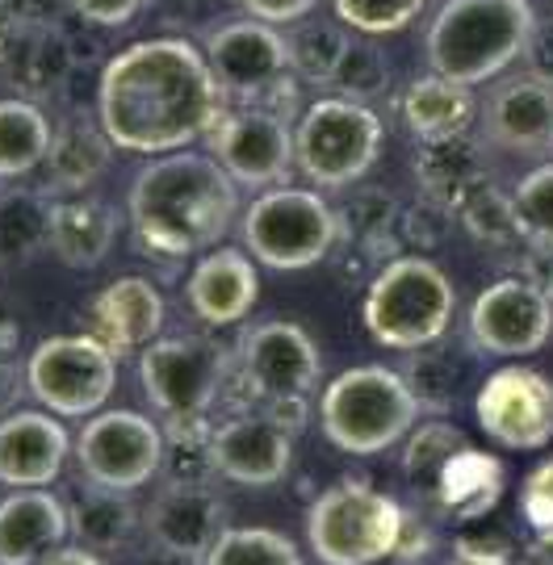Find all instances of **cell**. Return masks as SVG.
I'll list each match as a JSON object with an SVG mask.
<instances>
[{
  "label": "cell",
  "instance_id": "cell-1",
  "mask_svg": "<svg viewBox=\"0 0 553 565\" xmlns=\"http://www.w3.org/2000/svg\"><path fill=\"white\" fill-rule=\"evenodd\" d=\"M223 93L189 39H147L105 63L97 118L123 151L168 156L210 135L223 118Z\"/></svg>",
  "mask_w": 553,
  "mask_h": 565
},
{
  "label": "cell",
  "instance_id": "cell-2",
  "mask_svg": "<svg viewBox=\"0 0 553 565\" xmlns=\"http://www.w3.org/2000/svg\"><path fill=\"white\" fill-rule=\"evenodd\" d=\"M240 184L214 156L168 151L151 160L130 184V231L147 256L181 260L223 239L235 223Z\"/></svg>",
  "mask_w": 553,
  "mask_h": 565
},
{
  "label": "cell",
  "instance_id": "cell-3",
  "mask_svg": "<svg viewBox=\"0 0 553 565\" xmlns=\"http://www.w3.org/2000/svg\"><path fill=\"white\" fill-rule=\"evenodd\" d=\"M536 42L529 0H445L428 25V67L457 84L499 81Z\"/></svg>",
  "mask_w": 553,
  "mask_h": 565
},
{
  "label": "cell",
  "instance_id": "cell-4",
  "mask_svg": "<svg viewBox=\"0 0 553 565\" xmlns=\"http://www.w3.org/2000/svg\"><path fill=\"white\" fill-rule=\"evenodd\" d=\"M424 403L411 382L390 364H357L328 382L319 398V427L331 445L352 457L386 452L407 440Z\"/></svg>",
  "mask_w": 553,
  "mask_h": 565
},
{
  "label": "cell",
  "instance_id": "cell-5",
  "mask_svg": "<svg viewBox=\"0 0 553 565\" xmlns=\"http://www.w3.org/2000/svg\"><path fill=\"white\" fill-rule=\"evenodd\" d=\"M457 315V289L445 268L428 256H394L386 260L365 289L361 323L369 340L394 352L432 348L449 335Z\"/></svg>",
  "mask_w": 553,
  "mask_h": 565
},
{
  "label": "cell",
  "instance_id": "cell-6",
  "mask_svg": "<svg viewBox=\"0 0 553 565\" xmlns=\"http://www.w3.org/2000/svg\"><path fill=\"white\" fill-rule=\"evenodd\" d=\"M235 377L252 411H268L286 427L307 424V403L323 377V356L298 323L268 319L244 331L235 352Z\"/></svg>",
  "mask_w": 553,
  "mask_h": 565
},
{
  "label": "cell",
  "instance_id": "cell-7",
  "mask_svg": "<svg viewBox=\"0 0 553 565\" xmlns=\"http://www.w3.org/2000/svg\"><path fill=\"white\" fill-rule=\"evenodd\" d=\"M407 507L369 482L328 486L307 511V541L319 565L390 562L407 532Z\"/></svg>",
  "mask_w": 553,
  "mask_h": 565
},
{
  "label": "cell",
  "instance_id": "cell-8",
  "mask_svg": "<svg viewBox=\"0 0 553 565\" xmlns=\"http://www.w3.org/2000/svg\"><path fill=\"white\" fill-rule=\"evenodd\" d=\"M386 126L377 109L349 97L310 102L294 121V168L319 189H352L382 156Z\"/></svg>",
  "mask_w": 553,
  "mask_h": 565
},
{
  "label": "cell",
  "instance_id": "cell-9",
  "mask_svg": "<svg viewBox=\"0 0 553 565\" xmlns=\"http://www.w3.org/2000/svg\"><path fill=\"white\" fill-rule=\"evenodd\" d=\"M244 243L252 260L273 273H302L328 260L340 243V214L315 189H265L244 214Z\"/></svg>",
  "mask_w": 553,
  "mask_h": 565
},
{
  "label": "cell",
  "instance_id": "cell-10",
  "mask_svg": "<svg viewBox=\"0 0 553 565\" xmlns=\"http://www.w3.org/2000/svg\"><path fill=\"white\" fill-rule=\"evenodd\" d=\"M231 373V356L210 340H156L139 356L147 403L164 419V431L205 427Z\"/></svg>",
  "mask_w": 553,
  "mask_h": 565
},
{
  "label": "cell",
  "instance_id": "cell-11",
  "mask_svg": "<svg viewBox=\"0 0 553 565\" xmlns=\"http://www.w3.org/2000/svg\"><path fill=\"white\" fill-rule=\"evenodd\" d=\"M114 385L118 356L97 335H51L25 361V390L51 415H93L114 394Z\"/></svg>",
  "mask_w": 553,
  "mask_h": 565
},
{
  "label": "cell",
  "instance_id": "cell-12",
  "mask_svg": "<svg viewBox=\"0 0 553 565\" xmlns=\"http://www.w3.org/2000/svg\"><path fill=\"white\" fill-rule=\"evenodd\" d=\"M205 63L214 72L223 102L252 105V109H260L294 76L286 34H277V25L260 18H235L214 25L205 34Z\"/></svg>",
  "mask_w": 553,
  "mask_h": 565
},
{
  "label": "cell",
  "instance_id": "cell-13",
  "mask_svg": "<svg viewBox=\"0 0 553 565\" xmlns=\"http://www.w3.org/2000/svg\"><path fill=\"white\" fill-rule=\"evenodd\" d=\"M466 335L487 356H533L553 335V294L529 277H503L470 302Z\"/></svg>",
  "mask_w": 553,
  "mask_h": 565
},
{
  "label": "cell",
  "instance_id": "cell-14",
  "mask_svg": "<svg viewBox=\"0 0 553 565\" xmlns=\"http://www.w3.org/2000/svg\"><path fill=\"white\" fill-rule=\"evenodd\" d=\"M76 457L88 482L109 490H139L164 465V427H156L139 411H102L84 424Z\"/></svg>",
  "mask_w": 553,
  "mask_h": 565
},
{
  "label": "cell",
  "instance_id": "cell-15",
  "mask_svg": "<svg viewBox=\"0 0 553 565\" xmlns=\"http://www.w3.org/2000/svg\"><path fill=\"white\" fill-rule=\"evenodd\" d=\"M474 419L499 448L536 452L553 440V382L529 364L494 369L478 385Z\"/></svg>",
  "mask_w": 553,
  "mask_h": 565
},
{
  "label": "cell",
  "instance_id": "cell-16",
  "mask_svg": "<svg viewBox=\"0 0 553 565\" xmlns=\"http://www.w3.org/2000/svg\"><path fill=\"white\" fill-rule=\"evenodd\" d=\"M210 156L240 189H273L294 172V121L268 109L235 105L210 126Z\"/></svg>",
  "mask_w": 553,
  "mask_h": 565
},
{
  "label": "cell",
  "instance_id": "cell-17",
  "mask_svg": "<svg viewBox=\"0 0 553 565\" xmlns=\"http://www.w3.org/2000/svg\"><path fill=\"white\" fill-rule=\"evenodd\" d=\"M219 478L240 486H273L281 482L294 465V427L273 419L268 411L244 406L210 431Z\"/></svg>",
  "mask_w": 553,
  "mask_h": 565
},
{
  "label": "cell",
  "instance_id": "cell-18",
  "mask_svg": "<svg viewBox=\"0 0 553 565\" xmlns=\"http://www.w3.org/2000/svg\"><path fill=\"white\" fill-rule=\"evenodd\" d=\"M482 139L515 156H553V76H512L482 102Z\"/></svg>",
  "mask_w": 553,
  "mask_h": 565
},
{
  "label": "cell",
  "instance_id": "cell-19",
  "mask_svg": "<svg viewBox=\"0 0 553 565\" xmlns=\"http://www.w3.org/2000/svg\"><path fill=\"white\" fill-rule=\"evenodd\" d=\"M147 536L156 545L181 548L189 557H202L214 548V541L226 532V503L223 494L210 486H181L164 482L143 515Z\"/></svg>",
  "mask_w": 553,
  "mask_h": 565
},
{
  "label": "cell",
  "instance_id": "cell-20",
  "mask_svg": "<svg viewBox=\"0 0 553 565\" xmlns=\"http://www.w3.org/2000/svg\"><path fill=\"white\" fill-rule=\"evenodd\" d=\"M260 298V277L256 264L240 247H214L193 264L184 302L205 327H231L247 319V310Z\"/></svg>",
  "mask_w": 553,
  "mask_h": 565
},
{
  "label": "cell",
  "instance_id": "cell-21",
  "mask_svg": "<svg viewBox=\"0 0 553 565\" xmlns=\"http://www.w3.org/2000/svg\"><path fill=\"white\" fill-rule=\"evenodd\" d=\"M67 431L55 415L42 411H13L0 419V482L25 490V486H51L67 461Z\"/></svg>",
  "mask_w": 553,
  "mask_h": 565
},
{
  "label": "cell",
  "instance_id": "cell-22",
  "mask_svg": "<svg viewBox=\"0 0 553 565\" xmlns=\"http://www.w3.org/2000/svg\"><path fill=\"white\" fill-rule=\"evenodd\" d=\"M67 507L46 486H25L0 499V565H39L67 541Z\"/></svg>",
  "mask_w": 553,
  "mask_h": 565
},
{
  "label": "cell",
  "instance_id": "cell-23",
  "mask_svg": "<svg viewBox=\"0 0 553 565\" xmlns=\"http://www.w3.org/2000/svg\"><path fill=\"white\" fill-rule=\"evenodd\" d=\"M93 323H97L93 335L114 356H130L135 348L156 343V335L164 331V294L147 277H118L97 294Z\"/></svg>",
  "mask_w": 553,
  "mask_h": 565
},
{
  "label": "cell",
  "instance_id": "cell-24",
  "mask_svg": "<svg viewBox=\"0 0 553 565\" xmlns=\"http://www.w3.org/2000/svg\"><path fill=\"white\" fill-rule=\"evenodd\" d=\"M72 76V42L60 25H21L0 55V81L21 102H51Z\"/></svg>",
  "mask_w": 553,
  "mask_h": 565
},
{
  "label": "cell",
  "instance_id": "cell-25",
  "mask_svg": "<svg viewBox=\"0 0 553 565\" xmlns=\"http://www.w3.org/2000/svg\"><path fill=\"white\" fill-rule=\"evenodd\" d=\"M508 490V473L494 452H478V448H457L445 469L432 482V499L440 507V515L453 524H474L482 515H491L494 503Z\"/></svg>",
  "mask_w": 553,
  "mask_h": 565
},
{
  "label": "cell",
  "instance_id": "cell-26",
  "mask_svg": "<svg viewBox=\"0 0 553 565\" xmlns=\"http://www.w3.org/2000/svg\"><path fill=\"white\" fill-rule=\"evenodd\" d=\"M109 151H114V142H109L97 114H88V109L63 114L60 126L51 130V147L42 160L46 163V184L55 193H84L109 168Z\"/></svg>",
  "mask_w": 553,
  "mask_h": 565
},
{
  "label": "cell",
  "instance_id": "cell-27",
  "mask_svg": "<svg viewBox=\"0 0 553 565\" xmlns=\"http://www.w3.org/2000/svg\"><path fill=\"white\" fill-rule=\"evenodd\" d=\"M415 177L424 184L436 205H445L453 214H461L474 198L487 193V168H482V151L470 142V135H457L445 142H419L415 156Z\"/></svg>",
  "mask_w": 553,
  "mask_h": 565
},
{
  "label": "cell",
  "instance_id": "cell-28",
  "mask_svg": "<svg viewBox=\"0 0 553 565\" xmlns=\"http://www.w3.org/2000/svg\"><path fill=\"white\" fill-rule=\"evenodd\" d=\"M398 114L419 142H445L457 135H470V121L478 118V102H474L470 84L445 81L432 72L403 93Z\"/></svg>",
  "mask_w": 553,
  "mask_h": 565
},
{
  "label": "cell",
  "instance_id": "cell-29",
  "mask_svg": "<svg viewBox=\"0 0 553 565\" xmlns=\"http://www.w3.org/2000/svg\"><path fill=\"white\" fill-rule=\"evenodd\" d=\"M118 235V214L93 198H63L51 205V239L46 247L67 268H93L105 260Z\"/></svg>",
  "mask_w": 553,
  "mask_h": 565
},
{
  "label": "cell",
  "instance_id": "cell-30",
  "mask_svg": "<svg viewBox=\"0 0 553 565\" xmlns=\"http://www.w3.org/2000/svg\"><path fill=\"white\" fill-rule=\"evenodd\" d=\"M67 520H72V536L93 553H123L143 524L126 490H109L97 482H88L76 494V503L67 507Z\"/></svg>",
  "mask_w": 553,
  "mask_h": 565
},
{
  "label": "cell",
  "instance_id": "cell-31",
  "mask_svg": "<svg viewBox=\"0 0 553 565\" xmlns=\"http://www.w3.org/2000/svg\"><path fill=\"white\" fill-rule=\"evenodd\" d=\"M51 130L55 126L46 121L39 102H21V97L0 102V181L25 177L46 160Z\"/></svg>",
  "mask_w": 553,
  "mask_h": 565
},
{
  "label": "cell",
  "instance_id": "cell-32",
  "mask_svg": "<svg viewBox=\"0 0 553 565\" xmlns=\"http://www.w3.org/2000/svg\"><path fill=\"white\" fill-rule=\"evenodd\" d=\"M51 239V205L30 189L0 193V268L25 264Z\"/></svg>",
  "mask_w": 553,
  "mask_h": 565
},
{
  "label": "cell",
  "instance_id": "cell-33",
  "mask_svg": "<svg viewBox=\"0 0 553 565\" xmlns=\"http://www.w3.org/2000/svg\"><path fill=\"white\" fill-rule=\"evenodd\" d=\"M349 25H336V21H310L302 25L289 42V72L302 84H319V88H331L336 84V72L344 63V51H349L352 34H344Z\"/></svg>",
  "mask_w": 553,
  "mask_h": 565
},
{
  "label": "cell",
  "instance_id": "cell-34",
  "mask_svg": "<svg viewBox=\"0 0 553 565\" xmlns=\"http://www.w3.org/2000/svg\"><path fill=\"white\" fill-rule=\"evenodd\" d=\"M205 565H307L302 548L277 527H226L205 553Z\"/></svg>",
  "mask_w": 553,
  "mask_h": 565
},
{
  "label": "cell",
  "instance_id": "cell-35",
  "mask_svg": "<svg viewBox=\"0 0 553 565\" xmlns=\"http://www.w3.org/2000/svg\"><path fill=\"white\" fill-rule=\"evenodd\" d=\"M512 218L533 252H553V160L524 172L512 189Z\"/></svg>",
  "mask_w": 553,
  "mask_h": 565
},
{
  "label": "cell",
  "instance_id": "cell-36",
  "mask_svg": "<svg viewBox=\"0 0 553 565\" xmlns=\"http://www.w3.org/2000/svg\"><path fill=\"white\" fill-rule=\"evenodd\" d=\"M336 214H340V239L357 243L361 252H386L390 239H394L398 210H394L386 189H365Z\"/></svg>",
  "mask_w": 553,
  "mask_h": 565
},
{
  "label": "cell",
  "instance_id": "cell-37",
  "mask_svg": "<svg viewBox=\"0 0 553 565\" xmlns=\"http://www.w3.org/2000/svg\"><path fill=\"white\" fill-rule=\"evenodd\" d=\"M210 431L214 427H177L164 431V469L168 482L181 486H210L219 478V465H214V445H210Z\"/></svg>",
  "mask_w": 553,
  "mask_h": 565
},
{
  "label": "cell",
  "instance_id": "cell-38",
  "mask_svg": "<svg viewBox=\"0 0 553 565\" xmlns=\"http://www.w3.org/2000/svg\"><path fill=\"white\" fill-rule=\"evenodd\" d=\"M428 0H331L336 21L349 25L361 39H382V34H398L411 21L424 13Z\"/></svg>",
  "mask_w": 553,
  "mask_h": 565
},
{
  "label": "cell",
  "instance_id": "cell-39",
  "mask_svg": "<svg viewBox=\"0 0 553 565\" xmlns=\"http://www.w3.org/2000/svg\"><path fill=\"white\" fill-rule=\"evenodd\" d=\"M470 440H466V431L453 424H415L407 436V445H403V469H407V478H415V482H424V478H432L436 482V473L445 469V461H449L457 448H466Z\"/></svg>",
  "mask_w": 553,
  "mask_h": 565
},
{
  "label": "cell",
  "instance_id": "cell-40",
  "mask_svg": "<svg viewBox=\"0 0 553 565\" xmlns=\"http://www.w3.org/2000/svg\"><path fill=\"white\" fill-rule=\"evenodd\" d=\"M331 88H336V97H349V102H365V105L373 97H382L390 88V67L377 55V46L369 39H352Z\"/></svg>",
  "mask_w": 553,
  "mask_h": 565
},
{
  "label": "cell",
  "instance_id": "cell-41",
  "mask_svg": "<svg viewBox=\"0 0 553 565\" xmlns=\"http://www.w3.org/2000/svg\"><path fill=\"white\" fill-rule=\"evenodd\" d=\"M520 511L541 541H553V457L536 461L520 482Z\"/></svg>",
  "mask_w": 553,
  "mask_h": 565
},
{
  "label": "cell",
  "instance_id": "cell-42",
  "mask_svg": "<svg viewBox=\"0 0 553 565\" xmlns=\"http://www.w3.org/2000/svg\"><path fill=\"white\" fill-rule=\"evenodd\" d=\"M231 0H156V13L164 25L172 30H198V25H223L219 13H223Z\"/></svg>",
  "mask_w": 553,
  "mask_h": 565
},
{
  "label": "cell",
  "instance_id": "cell-43",
  "mask_svg": "<svg viewBox=\"0 0 553 565\" xmlns=\"http://www.w3.org/2000/svg\"><path fill=\"white\" fill-rule=\"evenodd\" d=\"M67 4H72L84 21H93V25H126V21L143 9L147 0H67Z\"/></svg>",
  "mask_w": 553,
  "mask_h": 565
},
{
  "label": "cell",
  "instance_id": "cell-44",
  "mask_svg": "<svg viewBox=\"0 0 553 565\" xmlns=\"http://www.w3.org/2000/svg\"><path fill=\"white\" fill-rule=\"evenodd\" d=\"M244 4L252 18L268 21V25H289V21H302L319 4V0H235Z\"/></svg>",
  "mask_w": 553,
  "mask_h": 565
},
{
  "label": "cell",
  "instance_id": "cell-45",
  "mask_svg": "<svg viewBox=\"0 0 553 565\" xmlns=\"http://www.w3.org/2000/svg\"><path fill=\"white\" fill-rule=\"evenodd\" d=\"M0 4H9V13L21 25H55L67 0H0Z\"/></svg>",
  "mask_w": 553,
  "mask_h": 565
},
{
  "label": "cell",
  "instance_id": "cell-46",
  "mask_svg": "<svg viewBox=\"0 0 553 565\" xmlns=\"http://www.w3.org/2000/svg\"><path fill=\"white\" fill-rule=\"evenodd\" d=\"M21 390H25V369H18L9 356H0V419L13 415Z\"/></svg>",
  "mask_w": 553,
  "mask_h": 565
},
{
  "label": "cell",
  "instance_id": "cell-47",
  "mask_svg": "<svg viewBox=\"0 0 553 565\" xmlns=\"http://www.w3.org/2000/svg\"><path fill=\"white\" fill-rule=\"evenodd\" d=\"M135 565H205L202 557H189V553H181V548H168V545H151L139 553V562Z\"/></svg>",
  "mask_w": 553,
  "mask_h": 565
},
{
  "label": "cell",
  "instance_id": "cell-48",
  "mask_svg": "<svg viewBox=\"0 0 553 565\" xmlns=\"http://www.w3.org/2000/svg\"><path fill=\"white\" fill-rule=\"evenodd\" d=\"M39 565H102V557L84 545H60L55 553H46Z\"/></svg>",
  "mask_w": 553,
  "mask_h": 565
},
{
  "label": "cell",
  "instance_id": "cell-49",
  "mask_svg": "<svg viewBox=\"0 0 553 565\" xmlns=\"http://www.w3.org/2000/svg\"><path fill=\"white\" fill-rule=\"evenodd\" d=\"M18 30H21V21L9 13V4H0V55L9 51V42L18 39Z\"/></svg>",
  "mask_w": 553,
  "mask_h": 565
},
{
  "label": "cell",
  "instance_id": "cell-50",
  "mask_svg": "<svg viewBox=\"0 0 553 565\" xmlns=\"http://www.w3.org/2000/svg\"><path fill=\"white\" fill-rule=\"evenodd\" d=\"M515 565H553V541H536Z\"/></svg>",
  "mask_w": 553,
  "mask_h": 565
}]
</instances>
